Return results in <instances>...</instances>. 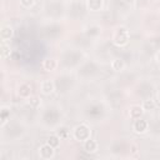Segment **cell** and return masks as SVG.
I'll return each mask as SVG.
<instances>
[{"mask_svg":"<svg viewBox=\"0 0 160 160\" xmlns=\"http://www.w3.org/2000/svg\"><path fill=\"white\" fill-rule=\"evenodd\" d=\"M142 108H144V110L145 111H150V110H154L155 109V106H156V104H155V100L154 99H146V100H144L142 101Z\"/></svg>","mask_w":160,"mask_h":160,"instance_id":"cell-16","label":"cell"},{"mask_svg":"<svg viewBox=\"0 0 160 160\" xmlns=\"http://www.w3.org/2000/svg\"><path fill=\"white\" fill-rule=\"evenodd\" d=\"M34 4H35V0H20V5L22 8H25V9L31 8Z\"/></svg>","mask_w":160,"mask_h":160,"instance_id":"cell-18","label":"cell"},{"mask_svg":"<svg viewBox=\"0 0 160 160\" xmlns=\"http://www.w3.org/2000/svg\"><path fill=\"white\" fill-rule=\"evenodd\" d=\"M82 149L88 154H95L99 150V144H98L96 140H94V139L90 138V139H88V140H85L82 142Z\"/></svg>","mask_w":160,"mask_h":160,"instance_id":"cell-6","label":"cell"},{"mask_svg":"<svg viewBox=\"0 0 160 160\" xmlns=\"http://www.w3.org/2000/svg\"><path fill=\"white\" fill-rule=\"evenodd\" d=\"M38 152H39V156L40 159L42 160H50L55 156V148H52L51 145H49L48 142L42 144L39 146L38 149Z\"/></svg>","mask_w":160,"mask_h":160,"instance_id":"cell-3","label":"cell"},{"mask_svg":"<svg viewBox=\"0 0 160 160\" xmlns=\"http://www.w3.org/2000/svg\"><path fill=\"white\" fill-rule=\"evenodd\" d=\"M14 35V29L11 25H2L0 29V39L1 41H8L12 38Z\"/></svg>","mask_w":160,"mask_h":160,"instance_id":"cell-10","label":"cell"},{"mask_svg":"<svg viewBox=\"0 0 160 160\" xmlns=\"http://www.w3.org/2000/svg\"><path fill=\"white\" fill-rule=\"evenodd\" d=\"M60 140H61V138H60L59 135H50L46 142H48L49 145H51L52 148H55V149H56V148L60 145Z\"/></svg>","mask_w":160,"mask_h":160,"instance_id":"cell-17","label":"cell"},{"mask_svg":"<svg viewBox=\"0 0 160 160\" xmlns=\"http://www.w3.org/2000/svg\"><path fill=\"white\" fill-rule=\"evenodd\" d=\"M18 95L21 99H29L31 96V85L28 82H22L18 86Z\"/></svg>","mask_w":160,"mask_h":160,"instance_id":"cell-8","label":"cell"},{"mask_svg":"<svg viewBox=\"0 0 160 160\" xmlns=\"http://www.w3.org/2000/svg\"><path fill=\"white\" fill-rule=\"evenodd\" d=\"M144 112H145V110H144L142 105H138V104H136V105L130 106V109H129V116H130V119H132V120L139 119V118H142Z\"/></svg>","mask_w":160,"mask_h":160,"instance_id":"cell-9","label":"cell"},{"mask_svg":"<svg viewBox=\"0 0 160 160\" xmlns=\"http://www.w3.org/2000/svg\"><path fill=\"white\" fill-rule=\"evenodd\" d=\"M28 100V104H29V106L30 108H32V109H39L40 108V105H41V98H39V96H30L29 99H26Z\"/></svg>","mask_w":160,"mask_h":160,"instance_id":"cell-15","label":"cell"},{"mask_svg":"<svg viewBox=\"0 0 160 160\" xmlns=\"http://www.w3.org/2000/svg\"><path fill=\"white\" fill-rule=\"evenodd\" d=\"M86 9L91 12H99L104 9V0H86Z\"/></svg>","mask_w":160,"mask_h":160,"instance_id":"cell-7","label":"cell"},{"mask_svg":"<svg viewBox=\"0 0 160 160\" xmlns=\"http://www.w3.org/2000/svg\"><path fill=\"white\" fill-rule=\"evenodd\" d=\"M10 114H11V109L9 106H1L0 109V125L4 126L9 120H10Z\"/></svg>","mask_w":160,"mask_h":160,"instance_id":"cell-12","label":"cell"},{"mask_svg":"<svg viewBox=\"0 0 160 160\" xmlns=\"http://www.w3.org/2000/svg\"><path fill=\"white\" fill-rule=\"evenodd\" d=\"M68 130L65 129V128H61V129H59V131H58V135L61 138V139H64V138H66L68 136Z\"/></svg>","mask_w":160,"mask_h":160,"instance_id":"cell-19","label":"cell"},{"mask_svg":"<svg viewBox=\"0 0 160 160\" xmlns=\"http://www.w3.org/2000/svg\"><path fill=\"white\" fill-rule=\"evenodd\" d=\"M55 90V84L52 80L50 79H44L41 82H40V91L41 94L44 95H51Z\"/></svg>","mask_w":160,"mask_h":160,"instance_id":"cell-5","label":"cell"},{"mask_svg":"<svg viewBox=\"0 0 160 160\" xmlns=\"http://www.w3.org/2000/svg\"><path fill=\"white\" fill-rule=\"evenodd\" d=\"M130 40V31L125 26H119L115 29L111 36V41L118 48H124L129 44Z\"/></svg>","mask_w":160,"mask_h":160,"instance_id":"cell-1","label":"cell"},{"mask_svg":"<svg viewBox=\"0 0 160 160\" xmlns=\"http://www.w3.org/2000/svg\"><path fill=\"white\" fill-rule=\"evenodd\" d=\"M135 1L136 0H124V2L128 4V5H132V4H135Z\"/></svg>","mask_w":160,"mask_h":160,"instance_id":"cell-22","label":"cell"},{"mask_svg":"<svg viewBox=\"0 0 160 160\" xmlns=\"http://www.w3.org/2000/svg\"><path fill=\"white\" fill-rule=\"evenodd\" d=\"M110 66H111V69L114 70V71H118V72H120V71H122L124 69H125V61L122 60V59H120V58H116V59H114L112 61H111V64H110Z\"/></svg>","mask_w":160,"mask_h":160,"instance_id":"cell-13","label":"cell"},{"mask_svg":"<svg viewBox=\"0 0 160 160\" xmlns=\"http://www.w3.org/2000/svg\"><path fill=\"white\" fill-rule=\"evenodd\" d=\"M132 130L135 134H139V135H142V134H146L148 130H149V122L142 119V118H139V119H135L134 122H132Z\"/></svg>","mask_w":160,"mask_h":160,"instance_id":"cell-4","label":"cell"},{"mask_svg":"<svg viewBox=\"0 0 160 160\" xmlns=\"http://www.w3.org/2000/svg\"><path fill=\"white\" fill-rule=\"evenodd\" d=\"M0 54H1V59H6L11 55V49H10V45L6 44V41H1V45H0Z\"/></svg>","mask_w":160,"mask_h":160,"instance_id":"cell-14","label":"cell"},{"mask_svg":"<svg viewBox=\"0 0 160 160\" xmlns=\"http://www.w3.org/2000/svg\"><path fill=\"white\" fill-rule=\"evenodd\" d=\"M155 60H156V62L160 65V51H158V52L155 54Z\"/></svg>","mask_w":160,"mask_h":160,"instance_id":"cell-21","label":"cell"},{"mask_svg":"<svg viewBox=\"0 0 160 160\" xmlns=\"http://www.w3.org/2000/svg\"><path fill=\"white\" fill-rule=\"evenodd\" d=\"M130 152H131L132 155H135V154L138 152V146L132 144V145H131V148H130Z\"/></svg>","mask_w":160,"mask_h":160,"instance_id":"cell-20","label":"cell"},{"mask_svg":"<svg viewBox=\"0 0 160 160\" xmlns=\"http://www.w3.org/2000/svg\"><path fill=\"white\" fill-rule=\"evenodd\" d=\"M58 68V61L54 58H46L42 60V69L48 72H51L54 70H56Z\"/></svg>","mask_w":160,"mask_h":160,"instance_id":"cell-11","label":"cell"},{"mask_svg":"<svg viewBox=\"0 0 160 160\" xmlns=\"http://www.w3.org/2000/svg\"><path fill=\"white\" fill-rule=\"evenodd\" d=\"M72 138L76 141H81V142H84L85 140L90 139L91 138V129H90V126L88 124H85V122L78 124L72 129Z\"/></svg>","mask_w":160,"mask_h":160,"instance_id":"cell-2","label":"cell"},{"mask_svg":"<svg viewBox=\"0 0 160 160\" xmlns=\"http://www.w3.org/2000/svg\"><path fill=\"white\" fill-rule=\"evenodd\" d=\"M158 100H159V101H160V90H159V91H158Z\"/></svg>","mask_w":160,"mask_h":160,"instance_id":"cell-23","label":"cell"}]
</instances>
